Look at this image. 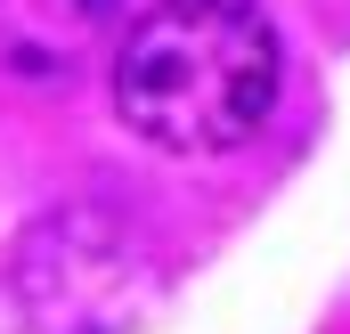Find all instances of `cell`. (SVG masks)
I'll return each mask as SVG.
<instances>
[{
	"instance_id": "6da1fadb",
	"label": "cell",
	"mask_w": 350,
	"mask_h": 334,
	"mask_svg": "<svg viewBox=\"0 0 350 334\" xmlns=\"http://www.w3.org/2000/svg\"><path fill=\"white\" fill-rule=\"evenodd\" d=\"M114 106L163 155H228L277 106V33L253 0H155L114 49Z\"/></svg>"
}]
</instances>
